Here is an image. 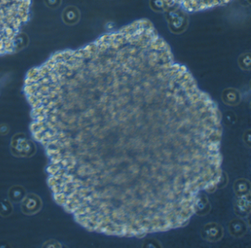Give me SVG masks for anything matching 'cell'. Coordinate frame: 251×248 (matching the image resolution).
Returning <instances> with one entry per match:
<instances>
[{"label": "cell", "instance_id": "cell-1", "mask_svg": "<svg viewBox=\"0 0 251 248\" xmlns=\"http://www.w3.org/2000/svg\"><path fill=\"white\" fill-rule=\"evenodd\" d=\"M42 124L76 149L81 223L141 237L185 225L223 177L217 103L147 20L46 66Z\"/></svg>", "mask_w": 251, "mask_h": 248}, {"label": "cell", "instance_id": "cell-2", "mask_svg": "<svg viewBox=\"0 0 251 248\" xmlns=\"http://www.w3.org/2000/svg\"><path fill=\"white\" fill-rule=\"evenodd\" d=\"M170 5H175L186 12L195 13L222 6L232 0H164Z\"/></svg>", "mask_w": 251, "mask_h": 248}, {"label": "cell", "instance_id": "cell-3", "mask_svg": "<svg viewBox=\"0 0 251 248\" xmlns=\"http://www.w3.org/2000/svg\"><path fill=\"white\" fill-rule=\"evenodd\" d=\"M21 202L22 211L27 215L37 214L42 210L43 205L40 197L34 193L27 194Z\"/></svg>", "mask_w": 251, "mask_h": 248}, {"label": "cell", "instance_id": "cell-4", "mask_svg": "<svg viewBox=\"0 0 251 248\" xmlns=\"http://www.w3.org/2000/svg\"><path fill=\"white\" fill-rule=\"evenodd\" d=\"M27 195L25 189L20 185H16L10 188L8 191V198L10 200L15 203L21 202Z\"/></svg>", "mask_w": 251, "mask_h": 248}, {"label": "cell", "instance_id": "cell-5", "mask_svg": "<svg viewBox=\"0 0 251 248\" xmlns=\"http://www.w3.org/2000/svg\"><path fill=\"white\" fill-rule=\"evenodd\" d=\"M14 211L12 202L9 199H0V216L8 217L12 214Z\"/></svg>", "mask_w": 251, "mask_h": 248}, {"label": "cell", "instance_id": "cell-6", "mask_svg": "<svg viewBox=\"0 0 251 248\" xmlns=\"http://www.w3.org/2000/svg\"><path fill=\"white\" fill-rule=\"evenodd\" d=\"M23 144L20 145L17 140H12V144H11V148H14L15 152H14V154L15 152H19L20 153V155L21 154H25L24 155H25V154H27L29 152V151L30 150V144L28 143V141H23Z\"/></svg>", "mask_w": 251, "mask_h": 248}, {"label": "cell", "instance_id": "cell-7", "mask_svg": "<svg viewBox=\"0 0 251 248\" xmlns=\"http://www.w3.org/2000/svg\"><path fill=\"white\" fill-rule=\"evenodd\" d=\"M9 127L6 124H1L0 125V135L5 136L9 133Z\"/></svg>", "mask_w": 251, "mask_h": 248}]
</instances>
